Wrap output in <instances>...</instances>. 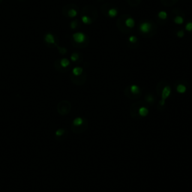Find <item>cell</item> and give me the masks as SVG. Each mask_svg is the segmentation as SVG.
Listing matches in <instances>:
<instances>
[{"label": "cell", "mask_w": 192, "mask_h": 192, "mask_svg": "<svg viewBox=\"0 0 192 192\" xmlns=\"http://www.w3.org/2000/svg\"><path fill=\"white\" fill-rule=\"evenodd\" d=\"M151 28H152V26L151 24L148 22H144V23H141L140 26V31L143 32V33H148L150 32L151 30Z\"/></svg>", "instance_id": "3"}, {"label": "cell", "mask_w": 192, "mask_h": 192, "mask_svg": "<svg viewBox=\"0 0 192 192\" xmlns=\"http://www.w3.org/2000/svg\"><path fill=\"white\" fill-rule=\"evenodd\" d=\"M146 101L149 103H152V102L154 101V98L152 95H148L146 97Z\"/></svg>", "instance_id": "22"}, {"label": "cell", "mask_w": 192, "mask_h": 192, "mask_svg": "<svg viewBox=\"0 0 192 192\" xmlns=\"http://www.w3.org/2000/svg\"><path fill=\"white\" fill-rule=\"evenodd\" d=\"M158 17L161 20H165L167 17V12L162 11V12H160L158 13Z\"/></svg>", "instance_id": "13"}, {"label": "cell", "mask_w": 192, "mask_h": 192, "mask_svg": "<svg viewBox=\"0 0 192 192\" xmlns=\"http://www.w3.org/2000/svg\"><path fill=\"white\" fill-rule=\"evenodd\" d=\"M83 119L80 117H77V118L74 119L73 121V125L75 126H80L83 125Z\"/></svg>", "instance_id": "9"}, {"label": "cell", "mask_w": 192, "mask_h": 192, "mask_svg": "<svg viewBox=\"0 0 192 192\" xmlns=\"http://www.w3.org/2000/svg\"><path fill=\"white\" fill-rule=\"evenodd\" d=\"M130 89H131V92L133 94H134V95H137V94H138V93L140 92V88H139L138 86H137V85H132V86H131Z\"/></svg>", "instance_id": "11"}, {"label": "cell", "mask_w": 192, "mask_h": 192, "mask_svg": "<svg viewBox=\"0 0 192 192\" xmlns=\"http://www.w3.org/2000/svg\"><path fill=\"white\" fill-rule=\"evenodd\" d=\"M170 93H171V89L169 86H167L163 89L161 93V100L160 101V104L161 106H164L165 104V101L170 96Z\"/></svg>", "instance_id": "1"}, {"label": "cell", "mask_w": 192, "mask_h": 192, "mask_svg": "<svg viewBox=\"0 0 192 192\" xmlns=\"http://www.w3.org/2000/svg\"><path fill=\"white\" fill-rule=\"evenodd\" d=\"M65 133V130L64 129H58L56 131V135L57 137H60V136L63 135Z\"/></svg>", "instance_id": "17"}, {"label": "cell", "mask_w": 192, "mask_h": 192, "mask_svg": "<svg viewBox=\"0 0 192 192\" xmlns=\"http://www.w3.org/2000/svg\"><path fill=\"white\" fill-rule=\"evenodd\" d=\"M187 90V88H186V86H185V85H183V84H179L178 86H177V87H176V91L179 92V93H180V94H183V93H185V92Z\"/></svg>", "instance_id": "6"}, {"label": "cell", "mask_w": 192, "mask_h": 192, "mask_svg": "<svg viewBox=\"0 0 192 192\" xmlns=\"http://www.w3.org/2000/svg\"><path fill=\"white\" fill-rule=\"evenodd\" d=\"M44 41L49 44H55V38L51 33L46 34L45 37H44Z\"/></svg>", "instance_id": "4"}, {"label": "cell", "mask_w": 192, "mask_h": 192, "mask_svg": "<svg viewBox=\"0 0 192 192\" xmlns=\"http://www.w3.org/2000/svg\"><path fill=\"white\" fill-rule=\"evenodd\" d=\"M60 65H61V66L62 68H67L68 65H70V62H69V60H68V59L64 58V59H62L60 61Z\"/></svg>", "instance_id": "10"}, {"label": "cell", "mask_w": 192, "mask_h": 192, "mask_svg": "<svg viewBox=\"0 0 192 192\" xmlns=\"http://www.w3.org/2000/svg\"><path fill=\"white\" fill-rule=\"evenodd\" d=\"M185 29H186L187 31H189V32L192 31V22H189V23H188L186 24V26H185Z\"/></svg>", "instance_id": "19"}, {"label": "cell", "mask_w": 192, "mask_h": 192, "mask_svg": "<svg viewBox=\"0 0 192 192\" xmlns=\"http://www.w3.org/2000/svg\"><path fill=\"white\" fill-rule=\"evenodd\" d=\"M108 14H109V16H110V17H116V16L117 15V11H116L115 8H111V9H110V10H109V12H108Z\"/></svg>", "instance_id": "16"}, {"label": "cell", "mask_w": 192, "mask_h": 192, "mask_svg": "<svg viewBox=\"0 0 192 192\" xmlns=\"http://www.w3.org/2000/svg\"><path fill=\"white\" fill-rule=\"evenodd\" d=\"M128 40H129V41H130L131 43H135L136 41H137V38H136L135 36H134V35H131V36L128 38Z\"/></svg>", "instance_id": "20"}, {"label": "cell", "mask_w": 192, "mask_h": 192, "mask_svg": "<svg viewBox=\"0 0 192 192\" xmlns=\"http://www.w3.org/2000/svg\"><path fill=\"white\" fill-rule=\"evenodd\" d=\"M82 21L83 23H85V24H89L91 23V19L88 16H83L82 17Z\"/></svg>", "instance_id": "14"}, {"label": "cell", "mask_w": 192, "mask_h": 192, "mask_svg": "<svg viewBox=\"0 0 192 192\" xmlns=\"http://www.w3.org/2000/svg\"><path fill=\"white\" fill-rule=\"evenodd\" d=\"M138 113H139L140 116L145 117V116H146L147 115H148V113H149V110L147 109L146 107H140L139 109Z\"/></svg>", "instance_id": "5"}, {"label": "cell", "mask_w": 192, "mask_h": 192, "mask_svg": "<svg viewBox=\"0 0 192 192\" xmlns=\"http://www.w3.org/2000/svg\"><path fill=\"white\" fill-rule=\"evenodd\" d=\"M73 39L77 43H83L86 40V35L83 32H76L73 34Z\"/></svg>", "instance_id": "2"}, {"label": "cell", "mask_w": 192, "mask_h": 192, "mask_svg": "<svg viewBox=\"0 0 192 192\" xmlns=\"http://www.w3.org/2000/svg\"><path fill=\"white\" fill-rule=\"evenodd\" d=\"M79 58V55L77 53H73L71 56V59L73 61V62H76Z\"/></svg>", "instance_id": "18"}, {"label": "cell", "mask_w": 192, "mask_h": 192, "mask_svg": "<svg viewBox=\"0 0 192 192\" xmlns=\"http://www.w3.org/2000/svg\"><path fill=\"white\" fill-rule=\"evenodd\" d=\"M72 73L75 76H80L83 73V68H80V67H75V68H73Z\"/></svg>", "instance_id": "7"}, {"label": "cell", "mask_w": 192, "mask_h": 192, "mask_svg": "<svg viewBox=\"0 0 192 192\" xmlns=\"http://www.w3.org/2000/svg\"><path fill=\"white\" fill-rule=\"evenodd\" d=\"M68 16L70 17H75L77 14V12L75 9H70L68 12Z\"/></svg>", "instance_id": "12"}, {"label": "cell", "mask_w": 192, "mask_h": 192, "mask_svg": "<svg viewBox=\"0 0 192 192\" xmlns=\"http://www.w3.org/2000/svg\"><path fill=\"white\" fill-rule=\"evenodd\" d=\"M77 26V20L72 21V22L71 23V29H76Z\"/></svg>", "instance_id": "21"}, {"label": "cell", "mask_w": 192, "mask_h": 192, "mask_svg": "<svg viewBox=\"0 0 192 192\" xmlns=\"http://www.w3.org/2000/svg\"><path fill=\"white\" fill-rule=\"evenodd\" d=\"M174 22L176 23V24H179V25H180L182 23H183L184 22V20H183V18L180 17V16H177V17H175V19H174Z\"/></svg>", "instance_id": "15"}, {"label": "cell", "mask_w": 192, "mask_h": 192, "mask_svg": "<svg viewBox=\"0 0 192 192\" xmlns=\"http://www.w3.org/2000/svg\"><path fill=\"white\" fill-rule=\"evenodd\" d=\"M184 35H185V33H184V32L183 31H179L178 32H177V36L179 37V38H182L183 36H184Z\"/></svg>", "instance_id": "23"}, {"label": "cell", "mask_w": 192, "mask_h": 192, "mask_svg": "<svg viewBox=\"0 0 192 192\" xmlns=\"http://www.w3.org/2000/svg\"><path fill=\"white\" fill-rule=\"evenodd\" d=\"M125 26H127V27H129V28H132V27H134V19H132V18H128L126 20H125Z\"/></svg>", "instance_id": "8"}]
</instances>
